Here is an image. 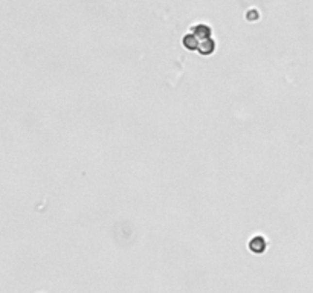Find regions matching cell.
I'll return each mask as SVG.
<instances>
[]
</instances>
